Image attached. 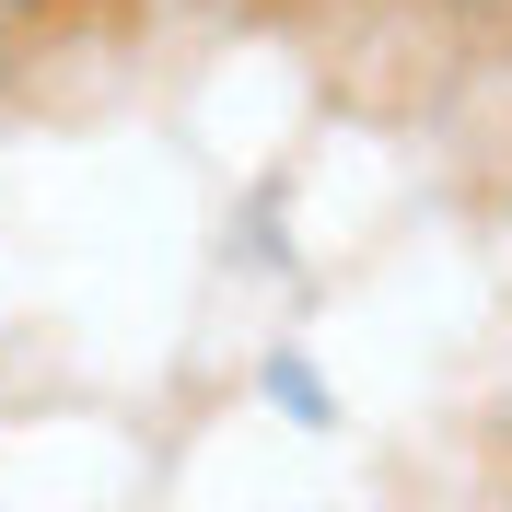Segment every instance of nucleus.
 Masks as SVG:
<instances>
[{"mask_svg":"<svg viewBox=\"0 0 512 512\" xmlns=\"http://www.w3.org/2000/svg\"><path fill=\"white\" fill-rule=\"evenodd\" d=\"M256 408L326 443V431H338V384H326V361H315V350H291V338H280V350L256 361Z\"/></svg>","mask_w":512,"mask_h":512,"instance_id":"1","label":"nucleus"},{"mask_svg":"<svg viewBox=\"0 0 512 512\" xmlns=\"http://www.w3.org/2000/svg\"><path fill=\"white\" fill-rule=\"evenodd\" d=\"M105 0H0V47H59L70 24H94Z\"/></svg>","mask_w":512,"mask_h":512,"instance_id":"2","label":"nucleus"}]
</instances>
